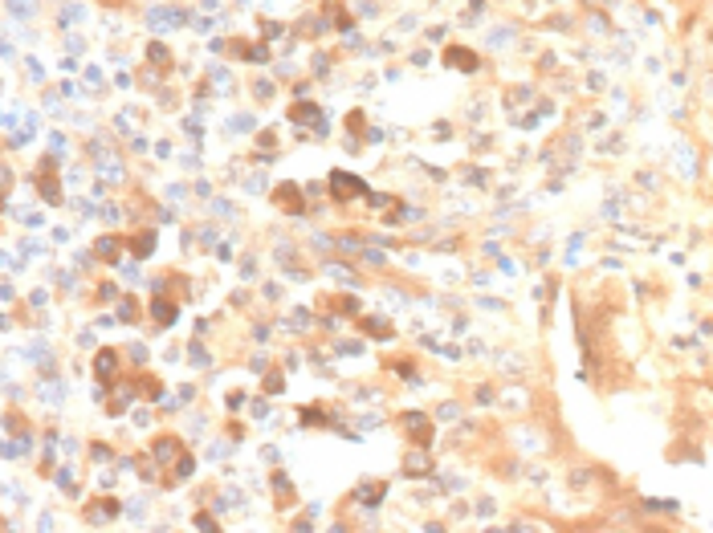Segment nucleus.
Wrapping results in <instances>:
<instances>
[{
	"instance_id": "4468645a",
	"label": "nucleus",
	"mask_w": 713,
	"mask_h": 533,
	"mask_svg": "<svg viewBox=\"0 0 713 533\" xmlns=\"http://www.w3.org/2000/svg\"><path fill=\"white\" fill-rule=\"evenodd\" d=\"M359 330H363L367 338H391V326L379 322V318H363V322H359Z\"/></svg>"
},
{
	"instance_id": "2eb2a0df",
	"label": "nucleus",
	"mask_w": 713,
	"mask_h": 533,
	"mask_svg": "<svg viewBox=\"0 0 713 533\" xmlns=\"http://www.w3.org/2000/svg\"><path fill=\"white\" fill-rule=\"evenodd\" d=\"M118 248H122V240H118V236H102V240L94 245V252H98V257H106V265H111V261L118 257Z\"/></svg>"
},
{
	"instance_id": "4be33fe9",
	"label": "nucleus",
	"mask_w": 713,
	"mask_h": 533,
	"mask_svg": "<svg viewBox=\"0 0 713 533\" xmlns=\"http://www.w3.org/2000/svg\"><path fill=\"white\" fill-rule=\"evenodd\" d=\"M90 456H94V460H111V448H106V444H90Z\"/></svg>"
},
{
	"instance_id": "5701e85b",
	"label": "nucleus",
	"mask_w": 713,
	"mask_h": 533,
	"mask_svg": "<svg viewBox=\"0 0 713 533\" xmlns=\"http://www.w3.org/2000/svg\"><path fill=\"white\" fill-rule=\"evenodd\" d=\"M0 529H4V517H0Z\"/></svg>"
},
{
	"instance_id": "f257e3e1",
	"label": "nucleus",
	"mask_w": 713,
	"mask_h": 533,
	"mask_svg": "<svg viewBox=\"0 0 713 533\" xmlns=\"http://www.w3.org/2000/svg\"><path fill=\"white\" fill-rule=\"evenodd\" d=\"M188 448H184V439L175 436V432H163V436H155V444H151V460H155V468H159V484L168 489V476H172V468H175V460L184 456Z\"/></svg>"
},
{
	"instance_id": "412c9836",
	"label": "nucleus",
	"mask_w": 713,
	"mask_h": 533,
	"mask_svg": "<svg viewBox=\"0 0 713 533\" xmlns=\"http://www.w3.org/2000/svg\"><path fill=\"white\" fill-rule=\"evenodd\" d=\"M122 318H127V322H135V318H139V302H122Z\"/></svg>"
},
{
	"instance_id": "aec40b11",
	"label": "nucleus",
	"mask_w": 713,
	"mask_h": 533,
	"mask_svg": "<svg viewBox=\"0 0 713 533\" xmlns=\"http://www.w3.org/2000/svg\"><path fill=\"white\" fill-rule=\"evenodd\" d=\"M363 122H367V118H363V110H351V115H347V127H351L355 134L363 131Z\"/></svg>"
},
{
	"instance_id": "9b49d317",
	"label": "nucleus",
	"mask_w": 713,
	"mask_h": 533,
	"mask_svg": "<svg viewBox=\"0 0 713 533\" xmlns=\"http://www.w3.org/2000/svg\"><path fill=\"white\" fill-rule=\"evenodd\" d=\"M289 118H294V122H310V127H322L318 102H294V106H289Z\"/></svg>"
},
{
	"instance_id": "39448f33",
	"label": "nucleus",
	"mask_w": 713,
	"mask_h": 533,
	"mask_svg": "<svg viewBox=\"0 0 713 533\" xmlns=\"http://www.w3.org/2000/svg\"><path fill=\"white\" fill-rule=\"evenodd\" d=\"M175 314H179V297L159 285V293L151 297V322H155V326H172Z\"/></svg>"
},
{
	"instance_id": "423d86ee",
	"label": "nucleus",
	"mask_w": 713,
	"mask_h": 533,
	"mask_svg": "<svg viewBox=\"0 0 713 533\" xmlns=\"http://www.w3.org/2000/svg\"><path fill=\"white\" fill-rule=\"evenodd\" d=\"M273 204L282 212H306V200H302V188H298V184H277V188H273Z\"/></svg>"
},
{
	"instance_id": "f03ea898",
	"label": "nucleus",
	"mask_w": 713,
	"mask_h": 533,
	"mask_svg": "<svg viewBox=\"0 0 713 533\" xmlns=\"http://www.w3.org/2000/svg\"><path fill=\"white\" fill-rule=\"evenodd\" d=\"M400 432L408 436L412 448H432V436H436L432 416H424V411H404V416H400Z\"/></svg>"
},
{
	"instance_id": "f3484780",
	"label": "nucleus",
	"mask_w": 713,
	"mask_h": 533,
	"mask_svg": "<svg viewBox=\"0 0 713 533\" xmlns=\"http://www.w3.org/2000/svg\"><path fill=\"white\" fill-rule=\"evenodd\" d=\"M4 428H8L13 436H29V428H25V416H17V411H8V416H4Z\"/></svg>"
},
{
	"instance_id": "a211bd4d",
	"label": "nucleus",
	"mask_w": 713,
	"mask_h": 533,
	"mask_svg": "<svg viewBox=\"0 0 713 533\" xmlns=\"http://www.w3.org/2000/svg\"><path fill=\"white\" fill-rule=\"evenodd\" d=\"M282 387H286V379H282V371H273L270 379H265V395H282Z\"/></svg>"
},
{
	"instance_id": "20e7f679",
	"label": "nucleus",
	"mask_w": 713,
	"mask_h": 533,
	"mask_svg": "<svg viewBox=\"0 0 713 533\" xmlns=\"http://www.w3.org/2000/svg\"><path fill=\"white\" fill-rule=\"evenodd\" d=\"M118 371H122V359H118V350H115V346H102V350L94 354V375H98V383H102L106 391H111V387L118 383Z\"/></svg>"
},
{
	"instance_id": "6ab92c4d",
	"label": "nucleus",
	"mask_w": 713,
	"mask_h": 533,
	"mask_svg": "<svg viewBox=\"0 0 713 533\" xmlns=\"http://www.w3.org/2000/svg\"><path fill=\"white\" fill-rule=\"evenodd\" d=\"M192 521H196V525H200V529H220V525H216V517L208 513V509H200V513H196Z\"/></svg>"
},
{
	"instance_id": "dca6fc26",
	"label": "nucleus",
	"mask_w": 713,
	"mask_h": 533,
	"mask_svg": "<svg viewBox=\"0 0 713 533\" xmlns=\"http://www.w3.org/2000/svg\"><path fill=\"white\" fill-rule=\"evenodd\" d=\"M384 489H387L384 480H367V484H363V501H367V505H379V501H384Z\"/></svg>"
},
{
	"instance_id": "f8f14e48",
	"label": "nucleus",
	"mask_w": 713,
	"mask_h": 533,
	"mask_svg": "<svg viewBox=\"0 0 713 533\" xmlns=\"http://www.w3.org/2000/svg\"><path fill=\"white\" fill-rule=\"evenodd\" d=\"M122 513V505H118L115 496H102V501H94V505H86V521H90V525H94V517H118Z\"/></svg>"
},
{
	"instance_id": "0eeeda50",
	"label": "nucleus",
	"mask_w": 713,
	"mask_h": 533,
	"mask_svg": "<svg viewBox=\"0 0 713 533\" xmlns=\"http://www.w3.org/2000/svg\"><path fill=\"white\" fill-rule=\"evenodd\" d=\"M444 65H453V70H461V74H473V70L481 65V58H477L473 49H465V45H448V49H444Z\"/></svg>"
},
{
	"instance_id": "ddd939ff",
	"label": "nucleus",
	"mask_w": 713,
	"mask_h": 533,
	"mask_svg": "<svg viewBox=\"0 0 713 533\" xmlns=\"http://www.w3.org/2000/svg\"><path fill=\"white\" fill-rule=\"evenodd\" d=\"M428 448H412V460H404V473L408 476H424L428 468H432V460L424 456Z\"/></svg>"
},
{
	"instance_id": "1a4fd4ad",
	"label": "nucleus",
	"mask_w": 713,
	"mask_h": 533,
	"mask_svg": "<svg viewBox=\"0 0 713 533\" xmlns=\"http://www.w3.org/2000/svg\"><path fill=\"white\" fill-rule=\"evenodd\" d=\"M294 501H298V493H294V480H289V476L282 473V468H277V473H273V505H277V509L286 513Z\"/></svg>"
},
{
	"instance_id": "6e6552de",
	"label": "nucleus",
	"mask_w": 713,
	"mask_h": 533,
	"mask_svg": "<svg viewBox=\"0 0 713 533\" xmlns=\"http://www.w3.org/2000/svg\"><path fill=\"white\" fill-rule=\"evenodd\" d=\"M131 391H135L139 399H147V403H155L159 395H163V383L155 379L151 371H139L135 379H131Z\"/></svg>"
},
{
	"instance_id": "7ed1b4c3",
	"label": "nucleus",
	"mask_w": 713,
	"mask_h": 533,
	"mask_svg": "<svg viewBox=\"0 0 713 533\" xmlns=\"http://www.w3.org/2000/svg\"><path fill=\"white\" fill-rule=\"evenodd\" d=\"M330 195H334L339 204H351V200L371 195V191H367V184L359 179V175H351V172H330Z\"/></svg>"
},
{
	"instance_id": "9d476101",
	"label": "nucleus",
	"mask_w": 713,
	"mask_h": 533,
	"mask_svg": "<svg viewBox=\"0 0 713 533\" xmlns=\"http://www.w3.org/2000/svg\"><path fill=\"white\" fill-rule=\"evenodd\" d=\"M37 188L45 195V204H61V188H58V172H53V163L45 159V167L37 172Z\"/></svg>"
}]
</instances>
